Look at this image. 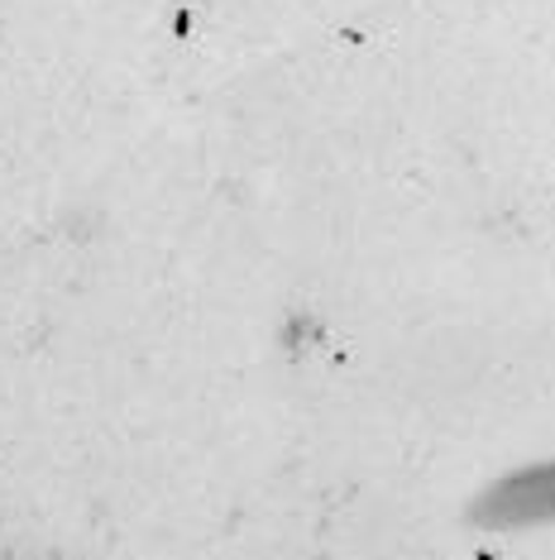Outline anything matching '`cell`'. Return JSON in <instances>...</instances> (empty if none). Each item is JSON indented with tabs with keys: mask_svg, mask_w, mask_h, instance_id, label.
I'll return each instance as SVG.
<instances>
[{
	"mask_svg": "<svg viewBox=\"0 0 555 560\" xmlns=\"http://www.w3.org/2000/svg\"><path fill=\"white\" fill-rule=\"evenodd\" d=\"M484 517L503 522V527H541V522H555V460L532 465L522 475H508L484 499Z\"/></svg>",
	"mask_w": 555,
	"mask_h": 560,
	"instance_id": "obj_1",
	"label": "cell"
}]
</instances>
